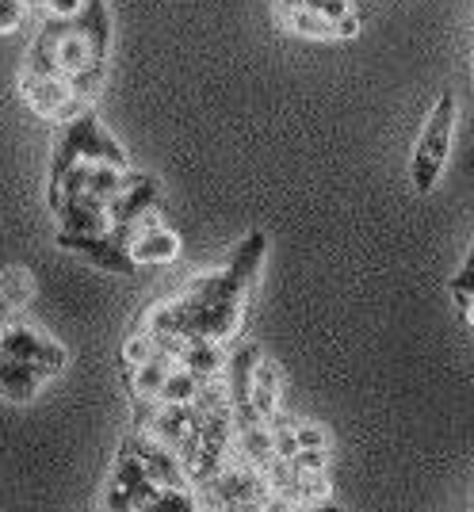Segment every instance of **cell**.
Returning <instances> with one entry per match:
<instances>
[{
  "mask_svg": "<svg viewBox=\"0 0 474 512\" xmlns=\"http://www.w3.org/2000/svg\"><path fill=\"white\" fill-rule=\"evenodd\" d=\"M127 230H108V234H62L58 230V245L69 249V253H81L88 264L104 268V272H115V276H130L138 272L134 260L127 253Z\"/></svg>",
  "mask_w": 474,
  "mask_h": 512,
  "instance_id": "ba28073f",
  "label": "cell"
},
{
  "mask_svg": "<svg viewBox=\"0 0 474 512\" xmlns=\"http://www.w3.org/2000/svg\"><path fill=\"white\" fill-rule=\"evenodd\" d=\"M127 253L134 260V268H165V264L180 260V237L169 226H161L157 211H150L130 230Z\"/></svg>",
  "mask_w": 474,
  "mask_h": 512,
  "instance_id": "9c48e42d",
  "label": "cell"
},
{
  "mask_svg": "<svg viewBox=\"0 0 474 512\" xmlns=\"http://www.w3.org/2000/svg\"><path fill=\"white\" fill-rule=\"evenodd\" d=\"M0 352L35 363L46 375H62L65 367H69V352H65L62 344L54 341V337H46L43 329H35V325H23V321L0 329Z\"/></svg>",
  "mask_w": 474,
  "mask_h": 512,
  "instance_id": "5b68a950",
  "label": "cell"
},
{
  "mask_svg": "<svg viewBox=\"0 0 474 512\" xmlns=\"http://www.w3.org/2000/svg\"><path fill=\"white\" fill-rule=\"evenodd\" d=\"M455 123H459L455 92H440V100L432 104L429 119H425V127H421V138H417V146H413L410 180L417 195L436 192L440 176L448 169V157H452Z\"/></svg>",
  "mask_w": 474,
  "mask_h": 512,
  "instance_id": "3957f363",
  "label": "cell"
},
{
  "mask_svg": "<svg viewBox=\"0 0 474 512\" xmlns=\"http://www.w3.org/2000/svg\"><path fill=\"white\" fill-rule=\"evenodd\" d=\"M153 490H157V482H153L146 467H142V459L134 455V451L123 444L119 448V459H115V470H111L108 478V490H104V509H150L153 501Z\"/></svg>",
  "mask_w": 474,
  "mask_h": 512,
  "instance_id": "8992f818",
  "label": "cell"
},
{
  "mask_svg": "<svg viewBox=\"0 0 474 512\" xmlns=\"http://www.w3.org/2000/svg\"><path fill=\"white\" fill-rule=\"evenodd\" d=\"M150 211H161V184L157 176L146 172H127L123 188L108 199V222L111 230H134Z\"/></svg>",
  "mask_w": 474,
  "mask_h": 512,
  "instance_id": "52a82bcc",
  "label": "cell"
},
{
  "mask_svg": "<svg viewBox=\"0 0 474 512\" xmlns=\"http://www.w3.org/2000/svg\"><path fill=\"white\" fill-rule=\"evenodd\" d=\"M276 8H306V12H318V16L337 23L345 31V39L360 35V12L352 0H276Z\"/></svg>",
  "mask_w": 474,
  "mask_h": 512,
  "instance_id": "9a60e30c",
  "label": "cell"
},
{
  "mask_svg": "<svg viewBox=\"0 0 474 512\" xmlns=\"http://www.w3.org/2000/svg\"><path fill=\"white\" fill-rule=\"evenodd\" d=\"M329 497H333V482H329V474H302L295 478V505H329Z\"/></svg>",
  "mask_w": 474,
  "mask_h": 512,
  "instance_id": "ac0fdd59",
  "label": "cell"
},
{
  "mask_svg": "<svg viewBox=\"0 0 474 512\" xmlns=\"http://www.w3.org/2000/svg\"><path fill=\"white\" fill-rule=\"evenodd\" d=\"M452 295H455V302L467 299V295H474V249L467 253V260H463V268L455 272V279H452Z\"/></svg>",
  "mask_w": 474,
  "mask_h": 512,
  "instance_id": "603a6c76",
  "label": "cell"
},
{
  "mask_svg": "<svg viewBox=\"0 0 474 512\" xmlns=\"http://www.w3.org/2000/svg\"><path fill=\"white\" fill-rule=\"evenodd\" d=\"M173 356L165 348H157L150 360L138 363V367H127V390H130V402H153L157 390L165 383V375L173 371Z\"/></svg>",
  "mask_w": 474,
  "mask_h": 512,
  "instance_id": "4fadbf2b",
  "label": "cell"
},
{
  "mask_svg": "<svg viewBox=\"0 0 474 512\" xmlns=\"http://www.w3.org/2000/svg\"><path fill=\"white\" fill-rule=\"evenodd\" d=\"M455 306L463 310V321H467V329L474 333V295H467V299H459Z\"/></svg>",
  "mask_w": 474,
  "mask_h": 512,
  "instance_id": "cb8c5ba5",
  "label": "cell"
},
{
  "mask_svg": "<svg viewBox=\"0 0 474 512\" xmlns=\"http://www.w3.org/2000/svg\"><path fill=\"white\" fill-rule=\"evenodd\" d=\"M0 299L8 302L12 310H20L27 302L35 299V276L23 268V264H12L0 272Z\"/></svg>",
  "mask_w": 474,
  "mask_h": 512,
  "instance_id": "e0dca14e",
  "label": "cell"
},
{
  "mask_svg": "<svg viewBox=\"0 0 474 512\" xmlns=\"http://www.w3.org/2000/svg\"><path fill=\"white\" fill-rule=\"evenodd\" d=\"M199 386H203V375H195V371H188V367L173 363V371L165 375V383H161V390H157L153 402H161V406H192L195 394H199Z\"/></svg>",
  "mask_w": 474,
  "mask_h": 512,
  "instance_id": "2e32d148",
  "label": "cell"
},
{
  "mask_svg": "<svg viewBox=\"0 0 474 512\" xmlns=\"http://www.w3.org/2000/svg\"><path fill=\"white\" fill-rule=\"evenodd\" d=\"M111 50V23L104 0H85L81 16L73 20H46L31 43V54L23 69L35 73H62V77H81L92 69H104Z\"/></svg>",
  "mask_w": 474,
  "mask_h": 512,
  "instance_id": "6da1fadb",
  "label": "cell"
},
{
  "mask_svg": "<svg viewBox=\"0 0 474 512\" xmlns=\"http://www.w3.org/2000/svg\"><path fill=\"white\" fill-rule=\"evenodd\" d=\"M81 161H104V165H119V169H130V157L123 153V146L111 138L104 123L96 119L92 104L81 107L73 119L58 123V134H54V146H50V180L62 176L65 169L81 165Z\"/></svg>",
  "mask_w": 474,
  "mask_h": 512,
  "instance_id": "7a4b0ae2",
  "label": "cell"
},
{
  "mask_svg": "<svg viewBox=\"0 0 474 512\" xmlns=\"http://www.w3.org/2000/svg\"><path fill=\"white\" fill-rule=\"evenodd\" d=\"M295 428V444L299 448H318V451H329V436H325L322 425H314V421H299Z\"/></svg>",
  "mask_w": 474,
  "mask_h": 512,
  "instance_id": "44dd1931",
  "label": "cell"
},
{
  "mask_svg": "<svg viewBox=\"0 0 474 512\" xmlns=\"http://www.w3.org/2000/svg\"><path fill=\"white\" fill-rule=\"evenodd\" d=\"M50 211L58 214L62 234H108L111 230L108 203L96 199V195H88V192L65 195L62 203H54Z\"/></svg>",
  "mask_w": 474,
  "mask_h": 512,
  "instance_id": "30bf717a",
  "label": "cell"
},
{
  "mask_svg": "<svg viewBox=\"0 0 474 512\" xmlns=\"http://www.w3.org/2000/svg\"><path fill=\"white\" fill-rule=\"evenodd\" d=\"M283 406V371L272 360L260 356L257 371H253V409H257L260 421H272L280 417Z\"/></svg>",
  "mask_w": 474,
  "mask_h": 512,
  "instance_id": "5bb4252c",
  "label": "cell"
},
{
  "mask_svg": "<svg viewBox=\"0 0 474 512\" xmlns=\"http://www.w3.org/2000/svg\"><path fill=\"white\" fill-rule=\"evenodd\" d=\"M276 23L283 31L299 35V39H318V43H345V31L333 20H325L318 12L306 8H276Z\"/></svg>",
  "mask_w": 474,
  "mask_h": 512,
  "instance_id": "7c38bea8",
  "label": "cell"
},
{
  "mask_svg": "<svg viewBox=\"0 0 474 512\" xmlns=\"http://www.w3.org/2000/svg\"><path fill=\"white\" fill-rule=\"evenodd\" d=\"M20 96L35 115H43L50 123H65V119H73L81 107H88L85 100L73 92L69 77H62V73L20 69Z\"/></svg>",
  "mask_w": 474,
  "mask_h": 512,
  "instance_id": "277c9868",
  "label": "cell"
},
{
  "mask_svg": "<svg viewBox=\"0 0 474 512\" xmlns=\"http://www.w3.org/2000/svg\"><path fill=\"white\" fill-rule=\"evenodd\" d=\"M81 8H85V0H43V12L46 20H73V16H81Z\"/></svg>",
  "mask_w": 474,
  "mask_h": 512,
  "instance_id": "7402d4cb",
  "label": "cell"
},
{
  "mask_svg": "<svg viewBox=\"0 0 474 512\" xmlns=\"http://www.w3.org/2000/svg\"><path fill=\"white\" fill-rule=\"evenodd\" d=\"M27 12H31L27 0H0V35H12L27 20Z\"/></svg>",
  "mask_w": 474,
  "mask_h": 512,
  "instance_id": "ffe728a7",
  "label": "cell"
},
{
  "mask_svg": "<svg viewBox=\"0 0 474 512\" xmlns=\"http://www.w3.org/2000/svg\"><path fill=\"white\" fill-rule=\"evenodd\" d=\"M153 352H157V337H153L150 329H134L127 341H123V363H127V367L146 363Z\"/></svg>",
  "mask_w": 474,
  "mask_h": 512,
  "instance_id": "d6986e66",
  "label": "cell"
},
{
  "mask_svg": "<svg viewBox=\"0 0 474 512\" xmlns=\"http://www.w3.org/2000/svg\"><path fill=\"white\" fill-rule=\"evenodd\" d=\"M50 379L46 371H39L35 363L27 360H16V356H4L0 352V398H8V402H31L43 383Z\"/></svg>",
  "mask_w": 474,
  "mask_h": 512,
  "instance_id": "8fae6325",
  "label": "cell"
}]
</instances>
